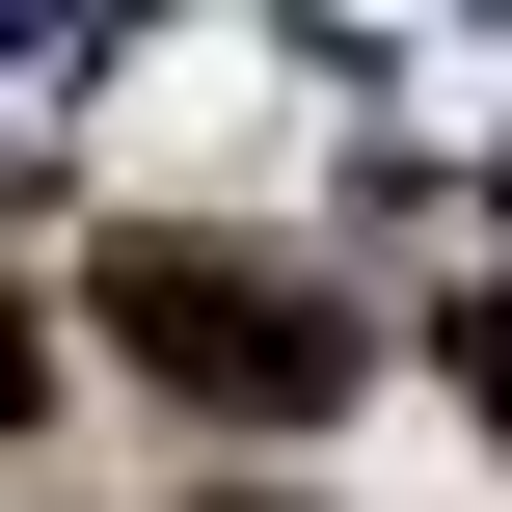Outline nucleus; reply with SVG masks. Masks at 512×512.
<instances>
[{"mask_svg":"<svg viewBox=\"0 0 512 512\" xmlns=\"http://www.w3.org/2000/svg\"><path fill=\"white\" fill-rule=\"evenodd\" d=\"M108 324H135V378H189V405H270V432H297V405L351 378V324H324L297 270L189 243V216H162V243H108Z\"/></svg>","mask_w":512,"mask_h":512,"instance_id":"1","label":"nucleus"},{"mask_svg":"<svg viewBox=\"0 0 512 512\" xmlns=\"http://www.w3.org/2000/svg\"><path fill=\"white\" fill-rule=\"evenodd\" d=\"M27 405H54V324H27V297H0V432H27Z\"/></svg>","mask_w":512,"mask_h":512,"instance_id":"2","label":"nucleus"},{"mask_svg":"<svg viewBox=\"0 0 512 512\" xmlns=\"http://www.w3.org/2000/svg\"><path fill=\"white\" fill-rule=\"evenodd\" d=\"M459 378H486V432H512V297H486V324H459Z\"/></svg>","mask_w":512,"mask_h":512,"instance_id":"3","label":"nucleus"}]
</instances>
